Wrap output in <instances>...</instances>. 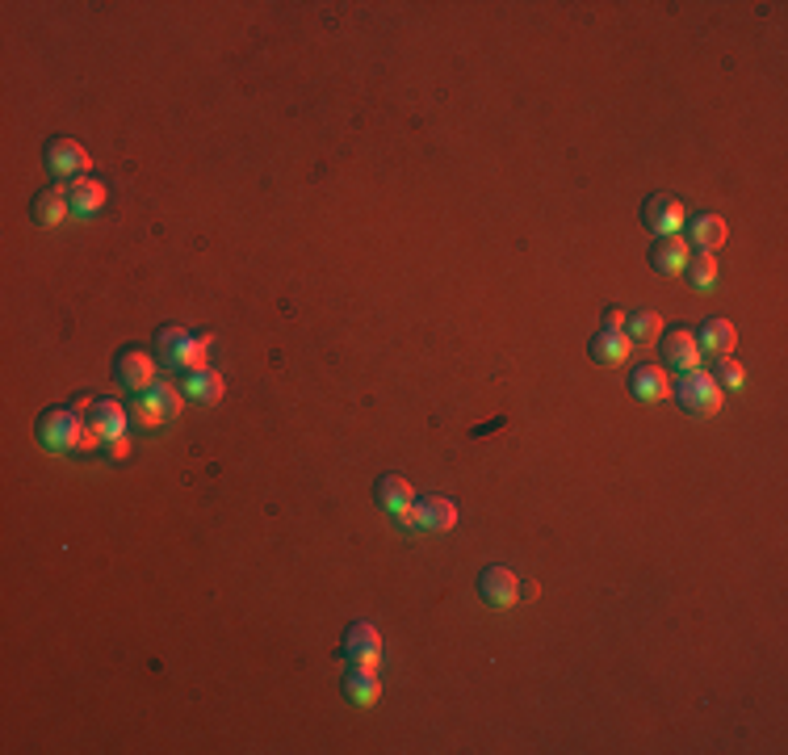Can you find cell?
<instances>
[{"label":"cell","instance_id":"6da1fadb","mask_svg":"<svg viewBox=\"0 0 788 755\" xmlns=\"http://www.w3.org/2000/svg\"><path fill=\"white\" fill-rule=\"evenodd\" d=\"M671 395H675V403H680L688 416L709 420V416L721 412V386H717V378L705 374V370H688L680 382L671 386Z\"/></svg>","mask_w":788,"mask_h":755},{"label":"cell","instance_id":"7a4b0ae2","mask_svg":"<svg viewBox=\"0 0 788 755\" xmlns=\"http://www.w3.org/2000/svg\"><path fill=\"white\" fill-rule=\"evenodd\" d=\"M181 403H185V395L177 391L172 382H156L151 391H143L139 395V403H135V420L139 424H147V428H156V424H172L181 416Z\"/></svg>","mask_w":788,"mask_h":755},{"label":"cell","instance_id":"3957f363","mask_svg":"<svg viewBox=\"0 0 788 755\" xmlns=\"http://www.w3.org/2000/svg\"><path fill=\"white\" fill-rule=\"evenodd\" d=\"M80 433H84V420L76 407H51V412H42V420H38V441L47 449H76Z\"/></svg>","mask_w":788,"mask_h":755},{"label":"cell","instance_id":"277c9868","mask_svg":"<svg viewBox=\"0 0 788 755\" xmlns=\"http://www.w3.org/2000/svg\"><path fill=\"white\" fill-rule=\"evenodd\" d=\"M642 223L650 227L654 240H659V235H680V227L688 223L684 202L675 198V193H650L642 206Z\"/></svg>","mask_w":788,"mask_h":755},{"label":"cell","instance_id":"5b68a950","mask_svg":"<svg viewBox=\"0 0 788 755\" xmlns=\"http://www.w3.org/2000/svg\"><path fill=\"white\" fill-rule=\"evenodd\" d=\"M47 168H51V177L80 181L84 172L93 168V156H89V151H84L76 139H51V143H47Z\"/></svg>","mask_w":788,"mask_h":755},{"label":"cell","instance_id":"8992f818","mask_svg":"<svg viewBox=\"0 0 788 755\" xmlns=\"http://www.w3.org/2000/svg\"><path fill=\"white\" fill-rule=\"evenodd\" d=\"M114 382L126 386V391L143 395V391H151V386L160 382V378H156V361H151L147 353H118V361H114Z\"/></svg>","mask_w":788,"mask_h":755},{"label":"cell","instance_id":"52a82bcc","mask_svg":"<svg viewBox=\"0 0 788 755\" xmlns=\"http://www.w3.org/2000/svg\"><path fill=\"white\" fill-rule=\"evenodd\" d=\"M344 659H348V663L378 667V659H382V634H378L369 621H353V625L344 630Z\"/></svg>","mask_w":788,"mask_h":755},{"label":"cell","instance_id":"ba28073f","mask_svg":"<svg viewBox=\"0 0 788 755\" xmlns=\"http://www.w3.org/2000/svg\"><path fill=\"white\" fill-rule=\"evenodd\" d=\"M457 512H462V508H457L449 495H424V500L411 504L415 525L428 529V533H449V529L457 525Z\"/></svg>","mask_w":788,"mask_h":755},{"label":"cell","instance_id":"9c48e42d","mask_svg":"<svg viewBox=\"0 0 788 755\" xmlns=\"http://www.w3.org/2000/svg\"><path fill=\"white\" fill-rule=\"evenodd\" d=\"M663 340V361L671 365V370H680V374H688V370H700V344H696V332H688V328H671V332H663L659 336Z\"/></svg>","mask_w":788,"mask_h":755},{"label":"cell","instance_id":"30bf717a","mask_svg":"<svg viewBox=\"0 0 788 755\" xmlns=\"http://www.w3.org/2000/svg\"><path fill=\"white\" fill-rule=\"evenodd\" d=\"M478 592H483V600L495 604V609H512V604L520 600V579L508 567H487L483 575H478Z\"/></svg>","mask_w":788,"mask_h":755},{"label":"cell","instance_id":"8fae6325","mask_svg":"<svg viewBox=\"0 0 788 755\" xmlns=\"http://www.w3.org/2000/svg\"><path fill=\"white\" fill-rule=\"evenodd\" d=\"M692 256V244L684 240V235H659V240L650 244V269L659 273H684Z\"/></svg>","mask_w":788,"mask_h":755},{"label":"cell","instance_id":"7c38bea8","mask_svg":"<svg viewBox=\"0 0 788 755\" xmlns=\"http://www.w3.org/2000/svg\"><path fill=\"white\" fill-rule=\"evenodd\" d=\"M629 391L638 395L642 403H663V399H671L667 370H663V365H638V370L629 374Z\"/></svg>","mask_w":788,"mask_h":755},{"label":"cell","instance_id":"4fadbf2b","mask_svg":"<svg viewBox=\"0 0 788 755\" xmlns=\"http://www.w3.org/2000/svg\"><path fill=\"white\" fill-rule=\"evenodd\" d=\"M411 504H415L411 483L399 479V474H382V479H378V508L386 516H394V521H403V516L411 512Z\"/></svg>","mask_w":788,"mask_h":755},{"label":"cell","instance_id":"5bb4252c","mask_svg":"<svg viewBox=\"0 0 788 755\" xmlns=\"http://www.w3.org/2000/svg\"><path fill=\"white\" fill-rule=\"evenodd\" d=\"M726 235H730V227L721 214H696L688 223V244H696V252H717L726 244Z\"/></svg>","mask_w":788,"mask_h":755},{"label":"cell","instance_id":"9a60e30c","mask_svg":"<svg viewBox=\"0 0 788 755\" xmlns=\"http://www.w3.org/2000/svg\"><path fill=\"white\" fill-rule=\"evenodd\" d=\"M344 697L353 701V705H374L378 697H382V680L374 676V667H365V663H353V672L344 676Z\"/></svg>","mask_w":788,"mask_h":755},{"label":"cell","instance_id":"2e32d148","mask_svg":"<svg viewBox=\"0 0 788 755\" xmlns=\"http://www.w3.org/2000/svg\"><path fill=\"white\" fill-rule=\"evenodd\" d=\"M696 344H700V349H709V353H717V357H730L734 344H738V328L730 319H705V323H700V332H696Z\"/></svg>","mask_w":788,"mask_h":755},{"label":"cell","instance_id":"e0dca14e","mask_svg":"<svg viewBox=\"0 0 788 755\" xmlns=\"http://www.w3.org/2000/svg\"><path fill=\"white\" fill-rule=\"evenodd\" d=\"M89 424L97 428V433H101L105 441L126 437V407H122V403H114V399H93V407H89Z\"/></svg>","mask_w":788,"mask_h":755},{"label":"cell","instance_id":"ac0fdd59","mask_svg":"<svg viewBox=\"0 0 788 755\" xmlns=\"http://www.w3.org/2000/svg\"><path fill=\"white\" fill-rule=\"evenodd\" d=\"M223 374H214V370H193V374H185V382H181V395L185 399H193V403H218L223 399Z\"/></svg>","mask_w":788,"mask_h":755},{"label":"cell","instance_id":"d6986e66","mask_svg":"<svg viewBox=\"0 0 788 755\" xmlns=\"http://www.w3.org/2000/svg\"><path fill=\"white\" fill-rule=\"evenodd\" d=\"M629 349H633V340L625 336V332H596L591 336V361H600V365H621L625 357H629Z\"/></svg>","mask_w":788,"mask_h":755},{"label":"cell","instance_id":"ffe728a7","mask_svg":"<svg viewBox=\"0 0 788 755\" xmlns=\"http://www.w3.org/2000/svg\"><path fill=\"white\" fill-rule=\"evenodd\" d=\"M68 202H72V214H80V219H93V214L105 206V185L93 181V177H80L68 189Z\"/></svg>","mask_w":788,"mask_h":755},{"label":"cell","instance_id":"44dd1931","mask_svg":"<svg viewBox=\"0 0 788 755\" xmlns=\"http://www.w3.org/2000/svg\"><path fill=\"white\" fill-rule=\"evenodd\" d=\"M72 214V202H68V193H63L59 185L55 189H42L38 198H34V219L42 223V227H55V223H63Z\"/></svg>","mask_w":788,"mask_h":755},{"label":"cell","instance_id":"7402d4cb","mask_svg":"<svg viewBox=\"0 0 788 755\" xmlns=\"http://www.w3.org/2000/svg\"><path fill=\"white\" fill-rule=\"evenodd\" d=\"M629 340H633V349H646V344H659V336H663V319L654 315V311H633L629 319H625V328H621Z\"/></svg>","mask_w":788,"mask_h":755},{"label":"cell","instance_id":"603a6c76","mask_svg":"<svg viewBox=\"0 0 788 755\" xmlns=\"http://www.w3.org/2000/svg\"><path fill=\"white\" fill-rule=\"evenodd\" d=\"M684 273H688V286L692 290H709L717 282V256L713 252H692Z\"/></svg>","mask_w":788,"mask_h":755},{"label":"cell","instance_id":"cb8c5ba5","mask_svg":"<svg viewBox=\"0 0 788 755\" xmlns=\"http://www.w3.org/2000/svg\"><path fill=\"white\" fill-rule=\"evenodd\" d=\"M206 353H210V336H189V340L181 344V353L172 357V365H177V370H185V374L206 370Z\"/></svg>","mask_w":788,"mask_h":755},{"label":"cell","instance_id":"d4e9b609","mask_svg":"<svg viewBox=\"0 0 788 755\" xmlns=\"http://www.w3.org/2000/svg\"><path fill=\"white\" fill-rule=\"evenodd\" d=\"M717 386H721V391H726V386H730V391H742V386H747V370H742V365L734 361V353L730 357H721V365H717Z\"/></svg>","mask_w":788,"mask_h":755},{"label":"cell","instance_id":"484cf974","mask_svg":"<svg viewBox=\"0 0 788 755\" xmlns=\"http://www.w3.org/2000/svg\"><path fill=\"white\" fill-rule=\"evenodd\" d=\"M185 340H189V332H185V328H160V332H156V344H160V353H164L168 361L181 353V344H185Z\"/></svg>","mask_w":788,"mask_h":755},{"label":"cell","instance_id":"4316f807","mask_svg":"<svg viewBox=\"0 0 788 755\" xmlns=\"http://www.w3.org/2000/svg\"><path fill=\"white\" fill-rule=\"evenodd\" d=\"M109 449V458H114V462H122V458H130V437H114V441H105Z\"/></svg>","mask_w":788,"mask_h":755},{"label":"cell","instance_id":"83f0119b","mask_svg":"<svg viewBox=\"0 0 788 755\" xmlns=\"http://www.w3.org/2000/svg\"><path fill=\"white\" fill-rule=\"evenodd\" d=\"M625 328V311L621 307H608V315H604V332H621Z\"/></svg>","mask_w":788,"mask_h":755}]
</instances>
